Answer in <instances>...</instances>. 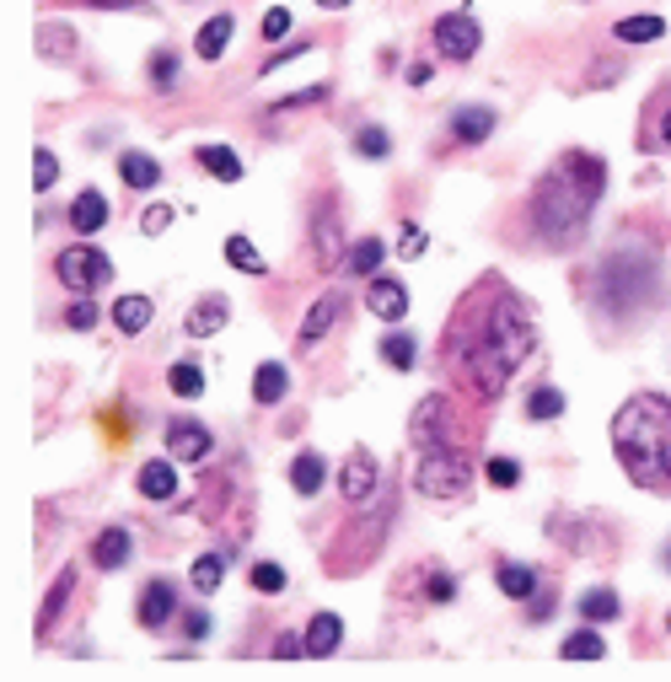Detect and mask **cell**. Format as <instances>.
Wrapping results in <instances>:
<instances>
[{"instance_id": "obj_9", "label": "cell", "mask_w": 671, "mask_h": 682, "mask_svg": "<svg viewBox=\"0 0 671 682\" xmlns=\"http://www.w3.org/2000/svg\"><path fill=\"white\" fill-rule=\"evenodd\" d=\"M339 490L350 505H366L376 495V457H370L366 446H355L350 457H344V468H339Z\"/></svg>"}, {"instance_id": "obj_1", "label": "cell", "mask_w": 671, "mask_h": 682, "mask_svg": "<svg viewBox=\"0 0 671 682\" xmlns=\"http://www.w3.org/2000/svg\"><path fill=\"white\" fill-rule=\"evenodd\" d=\"M532 344H538V333H532L527 302L499 274H484V285H473L462 296V307L451 311L440 361L462 392L494 403L510 387V376L521 372V361L532 355Z\"/></svg>"}, {"instance_id": "obj_34", "label": "cell", "mask_w": 671, "mask_h": 682, "mask_svg": "<svg viewBox=\"0 0 671 682\" xmlns=\"http://www.w3.org/2000/svg\"><path fill=\"white\" fill-rule=\"evenodd\" d=\"M602 650H608V645H602L597 628H575V634L564 639V656H569V661H597Z\"/></svg>"}, {"instance_id": "obj_21", "label": "cell", "mask_w": 671, "mask_h": 682, "mask_svg": "<svg viewBox=\"0 0 671 682\" xmlns=\"http://www.w3.org/2000/svg\"><path fill=\"white\" fill-rule=\"evenodd\" d=\"M494 586H499L510 602H532V597H538V569H532V564H499V569H494Z\"/></svg>"}, {"instance_id": "obj_50", "label": "cell", "mask_w": 671, "mask_h": 682, "mask_svg": "<svg viewBox=\"0 0 671 682\" xmlns=\"http://www.w3.org/2000/svg\"><path fill=\"white\" fill-rule=\"evenodd\" d=\"M553 619V597H532V623Z\"/></svg>"}, {"instance_id": "obj_23", "label": "cell", "mask_w": 671, "mask_h": 682, "mask_svg": "<svg viewBox=\"0 0 671 682\" xmlns=\"http://www.w3.org/2000/svg\"><path fill=\"white\" fill-rule=\"evenodd\" d=\"M328 484V457L322 451H302L296 462H291V490L296 495H317Z\"/></svg>"}, {"instance_id": "obj_55", "label": "cell", "mask_w": 671, "mask_h": 682, "mask_svg": "<svg viewBox=\"0 0 671 682\" xmlns=\"http://www.w3.org/2000/svg\"><path fill=\"white\" fill-rule=\"evenodd\" d=\"M667 628H671V619H667Z\"/></svg>"}, {"instance_id": "obj_11", "label": "cell", "mask_w": 671, "mask_h": 682, "mask_svg": "<svg viewBox=\"0 0 671 682\" xmlns=\"http://www.w3.org/2000/svg\"><path fill=\"white\" fill-rule=\"evenodd\" d=\"M140 628H167V619L178 613V586L167 580V575H156L145 591H140Z\"/></svg>"}, {"instance_id": "obj_10", "label": "cell", "mask_w": 671, "mask_h": 682, "mask_svg": "<svg viewBox=\"0 0 671 682\" xmlns=\"http://www.w3.org/2000/svg\"><path fill=\"white\" fill-rule=\"evenodd\" d=\"M210 446H215V435L199 420H173L167 425V457H178V462H204Z\"/></svg>"}, {"instance_id": "obj_53", "label": "cell", "mask_w": 671, "mask_h": 682, "mask_svg": "<svg viewBox=\"0 0 671 682\" xmlns=\"http://www.w3.org/2000/svg\"><path fill=\"white\" fill-rule=\"evenodd\" d=\"M317 5H322V11H339V5H350V0H317Z\"/></svg>"}, {"instance_id": "obj_13", "label": "cell", "mask_w": 671, "mask_h": 682, "mask_svg": "<svg viewBox=\"0 0 671 682\" xmlns=\"http://www.w3.org/2000/svg\"><path fill=\"white\" fill-rule=\"evenodd\" d=\"M366 307L381 317V322H398L403 311H409V291H403V280H392V274H376L366 291Z\"/></svg>"}, {"instance_id": "obj_6", "label": "cell", "mask_w": 671, "mask_h": 682, "mask_svg": "<svg viewBox=\"0 0 671 682\" xmlns=\"http://www.w3.org/2000/svg\"><path fill=\"white\" fill-rule=\"evenodd\" d=\"M55 274H60V285L70 296H97V291L114 280V263H108V252L103 248L75 243V248L55 252Z\"/></svg>"}, {"instance_id": "obj_15", "label": "cell", "mask_w": 671, "mask_h": 682, "mask_svg": "<svg viewBox=\"0 0 671 682\" xmlns=\"http://www.w3.org/2000/svg\"><path fill=\"white\" fill-rule=\"evenodd\" d=\"M173 462H178V457H156V462H145V468L134 473L140 495H145V499H173V495H178V484H184V479H178V468H173Z\"/></svg>"}, {"instance_id": "obj_20", "label": "cell", "mask_w": 671, "mask_h": 682, "mask_svg": "<svg viewBox=\"0 0 671 682\" xmlns=\"http://www.w3.org/2000/svg\"><path fill=\"white\" fill-rule=\"evenodd\" d=\"M193 162H199L210 178H221V184H243V156H237L232 145H199Z\"/></svg>"}, {"instance_id": "obj_44", "label": "cell", "mask_w": 671, "mask_h": 682, "mask_svg": "<svg viewBox=\"0 0 671 682\" xmlns=\"http://www.w3.org/2000/svg\"><path fill=\"white\" fill-rule=\"evenodd\" d=\"M451 597H457V580L440 575V569H429L425 575V602H451Z\"/></svg>"}, {"instance_id": "obj_4", "label": "cell", "mask_w": 671, "mask_h": 682, "mask_svg": "<svg viewBox=\"0 0 671 682\" xmlns=\"http://www.w3.org/2000/svg\"><path fill=\"white\" fill-rule=\"evenodd\" d=\"M597 302L612 307L617 322H628L634 311L656 307L661 302V263L650 248H612L602 263H597V280H591Z\"/></svg>"}, {"instance_id": "obj_45", "label": "cell", "mask_w": 671, "mask_h": 682, "mask_svg": "<svg viewBox=\"0 0 671 682\" xmlns=\"http://www.w3.org/2000/svg\"><path fill=\"white\" fill-rule=\"evenodd\" d=\"M173 215H178L173 204H151V210H145V221H140V226H145V237H162V232L173 226Z\"/></svg>"}, {"instance_id": "obj_19", "label": "cell", "mask_w": 671, "mask_h": 682, "mask_svg": "<svg viewBox=\"0 0 671 682\" xmlns=\"http://www.w3.org/2000/svg\"><path fill=\"white\" fill-rule=\"evenodd\" d=\"M232 33H237L232 11L210 16V22H204V27L193 33V49H199V60H221V55H226V44H232Z\"/></svg>"}, {"instance_id": "obj_39", "label": "cell", "mask_w": 671, "mask_h": 682, "mask_svg": "<svg viewBox=\"0 0 671 682\" xmlns=\"http://www.w3.org/2000/svg\"><path fill=\"white\" fill-rule=\"evenodd\" d=\"M55 178H60V162H55L49 145H38L33 151V188H55Z\"/></svg>"}, {"instance_id": "obj_33", "label": "cell", "mask_w": 671, "mask_h": 682, "mask_svg": "<svg viewBox=\"0 0 671 682\" xmlns=\"http://www.w3.org/2000/svg\"><path fill=\"white\" fill-rule=\"evenodd\" d=\"M226 263L243 269V274H269V263L258 258V248H252L247 237H226Z\"/></svg>"}, {"instance_id": "obj_52", "label": "cell", "mask_w": 671, "mask_h": 682, "mask_svg": "<svg viewBox=\"0 0 671 682\" xmlns=\"http://www.w3.org/2000/svg\"><path fill=\"white\" fill-rule=\"evenodd\" d=\"M661 145H667V151H671V108H667V114H661Z\"/></svg>"}, {"instance_id": "obj_17", "label": "cell", "mask_w": 671, "mask_h": 682, "mask_svg": "<svg viewBox=\"0 0 671 682\" xmlns=\"http://www.w3.org/2000/svg\"><path fill=\"white\" fill-rule=\"evenodd\" d=\"M226 317H232V302H226V296H204L199 307L188 311L184 333H188V339H210V333H221V328H226Z\"/></svg>"}, {"instance_id": "obj_41", "label": "cell", "mask_w": 671, "mask_h": 682, "mask_svg": "<svg viewBox=\"0 0 671 682\" xmlns=\"http://www.w3.org/2000/svg\"><path fill=\"white\" fill-rule=\"evenodd\" d=\"M258 33H263V44H274V38H285V33H291V11H285V5H274V11H263V22H258Z\"/></svg>"}, {"instance_id": "obj_32", "label": "cell", "mask_w": 671, "mask_h": 682, "mask_svg": "<svg viewBox=\"0 0 671 682\" xmlns=\"http://www.w3.org/2000/svg\"><path fill=\"white\" fill-rule=\"evenodd\" d=\"M70 591H75V575L64 569L60 580L49 586V597H44V613H38V639H44V634H49V623H55V619L64 613V597H70Z\"/></svg>"}, {"instance_id": "obj_46", "label": "cell", "mask_w": 671, "mask_h": 682, "mask_svg": "<svg viewBox=\"0 0 671 682\" xmlns=\"http://www.w3.org/2000/svg\"><path fill=\"white\" fill-rule=\"evenodd\" d=\"M274 656H280V661H296V656H306V639H296V634H280V639H274Z\"/></svg>"}, {"instance_id": "obj_40", "label": "cell", "mask_w": 671, "mask_h": 682, "mask_svg": "<svg viewBox=\"0 0 671 682\" xmlns=\"http://www.w3.org/2000/svg\"><path fill=\"white\" fill-rule=\"evenodd\" d=\"M252 591H285V569L274 564V558H263V564H252Z\"/></svg>"}, {"instance_id": "obj_8", "label": "cell", "mask_w": 671, "mask_h": 682, "mask_svg": "<svg viewBox=\"0 0 671 682\" xmlns=\"http://www.w3.org/2000/svg\"><path fill=\"white\" fill-rule=\"evenodd\" d=\"M479 44H484V27H479L468 11H451V16L435 22V49H440V60H457V64L473 60Z\"/></svg>"}, {"instance_id": "obj_48", "label": "cell", "mask_w": 671, "mask_h": 682, "mask_svg": "<svg viewBox=\"0 0 671 682\" xmlns=\"http://www.w3.org/2000/svg\"><path fill=\"white\" fill-rule=\"evenodd\" d=\"M188 639H204V634H210V619H204V613H199V608H193V613H188Z\"/></svg>"}, {"instance_id": "obj_5", "label": "cell", "mask_w": 671, "mask_h": 682, "mask_svg": "<svg viewBox=\"0 0 671 682\" xmlns=\"http://www.w3.org/2000/svg\"><path fill=\"white\" fill-rule=\"evenodd\" d=\"M473 484V457L462 446H420V468H414V490L425 499H457Z\"/></svg>"}, {"instance_id": "obj_30", "label": "cell", "mask_w": 671, "mask_h": 682, "mask_svg": "<svg viewBox=\"0 0 671 682\" xmlns=\"http://www.w3.org/2000/svg\"><path fill=\"white\" fill-rule=\"evenodd\" d=\"M188 580H193L199 597H210V591L226 580V554H199L193 558V569H188Z\"/></svg>"}, {"instance_id": "obj_28", "label": "cell", "mask_w": 671, "mask_h": 682, "mask_svg": "<svg viewBox=\"0 0 671 682\" xmlns=\"http://www.w3.org/2000/svg\"><path fill=\"white\" fill-rule=\"evenodd\" d=\"M381 258H387L381 237H361L355 248L344 252V274H376V269H381Z\"/></svg>"}, {"instance_id": "obj_14", "label": "cell", "mask_w": 671, "mask_h": 682, "mask_svg": "<svg viewBox=\"0 0 671 682\" xmlns=\"http://www.w3.org/2000/svg\"><path fill=\"white\" fill-rule=\"evenodd\" d=\"M488 134H494V108L468 103V108L451 114V140H457V145H484Z\"/></svg>"}, {"instance_id": "obj_26", "label": "cell", "mask_w": 671, "mask_h": 682, "mask_svg": "<svg viewBox=\"0 0 671 682\" xmlns=\"http://www.w3.org/2000/svg\"><path fill=\"white\" fill-rule=\"evenodd\" d=\"M285 392H291V372H285L280 361H263V366L252 372V398H258V403H280Z\"/></svg>"}, {"instance_id": "obj_42", "label": "cell", "mask_w": 671, "mask_h": 682, "mask_svg": "<svg viewBox=\"0 0 671 682\" xmlns=\"http://www.w3.org/2000/svg\"><path fill=\"white\" fill-rule=\"evenodd\" d=\"M151 81H156L162 92L178 81V55H173V49H156V60H151Z\"/></svg>"}, {"instance_id": "obj_31", "label": "cell", "mask_w": 671, "mask_h": 682, "mask_svg": "<svg viewBox=\"0 0 671 682\" xmlns=\"http://www.w3.org/2000/svg\"><path fill=\"white\" fill-rule=\"evenodd\" d=\"M623 613V602H617V591H608V586H597V591H586L580 597V619L586 623H608Z\"/></svg>"}, {"instance_id": "obj_29", "label": "cell", "mask_w": 671, "mask_h": 682, "mask_svg": "<svg viewBox=\"0 0 671 682\" xmlns=\"http://www.w3.org/2000/svg\"><path fill=\"white\" fill-rule=\"evenodd\" d=\"M381 361L392 366V372H414V361H420V350H414V333H387L381 339Z\"/></svg>"}, {"instance_id": "obj_37", "label": "cell", "mask_w": 671, "mask_h": 682, "mask_svg": "<svg viewBox=\"0 0 671 682\" xmlns=\"http://www.w3.org/2000/svg\"><path fill=\"white\" fill-rule=\"evenodd\" d=\"M484 479L494 490H516V484H521V462H516V457H488Z\"/></svg>"}, {"instance_id": "obj_18", "label": "cell", "mask_w": 671, "mask_h": 682, "mask_svg": "<svg viewBox=\"0 0 671 682\" xmlns=\"http://www.w3.org/2000/svg\"><path fill=\"white\" fill-rule=\"evenodd\" d=\"M129 554H134V538H129L123 527H103V532L92 538V564H97V569H123Z\"/></svg>"}, {"instance_id": "obj_35", "label": "cell", "mask_w": 671, "mask_h": 682, "mask_svg": "<svg viewBox=\"0 0 671 682\" xmlns=\"http://www.w3.org/2000/svg\"><path fill=\"white\" fill-rule=\"evenodd\" d=\"M167 387H173L178 398H199V392H204V372H199L193 361H178V366L167 372Z\"/></svg>"}, {"instance_id": "obj_2", "label": "cell", "mask_w": 671, "mask_h": 682, "mask_svg": "<svg viewBox=\"0 0 671 682\" xmlns=\"http://www.w3.org/2000/svg\"><path fill=\"white\" fill-rule=\"evenodd\" d=\"M608 193V162L597 151H564L549 173L538 178L532 199H527V215H532V232L538 243L553 252L575 248L591 226V210L597 199Z\"/></svg>"}, {"instance_id": "obj_47", "label": "cell", "mask_w": 671, "mask_h": 682, "mask_svg": "<svg viewBox=\"0 0 671 682\" xmlns=\"http://www.w3.org/2000/svg\"><path fill=\"white\" fill-rule=\"evenodd\" d=\"M403 252H409V258L425 252V232H420V226H403Z\"/></svg>"}, {"instance_id": "obj_49", "label": "cell", "mask_w": 671, "mask_h": 682, "mask_svg": "<svg viewBox=\"0 0 671 682\" xmlns=\"http://www.w3.org/2000/svg\"><path fill=\"white\" fill-rule=\"evenodd\" d=\"M81 5H97V11H134L140 0H81Z\"/></svg>"}, {"instance_id": "obj_12", "label": "cell", "mask_w": 671, "mask_h": 682, "mask_svg": "<svg viewBox=\"0 0 671 682\" xmlns=\"http://www.w3.org/2000/svg\"><path fill=\"white\" fill-rule=\"evenodd\" d=\"M339 311H344V296H322L317 307L306 311V317H302V333H296V350H302V355H311V350L328 339V328L339 322Z\"/></svg>"}, {"instance_id": "obj_25", "label": "cell", "mask_w": 671, "mask_h": 682, "mask_svg": "<svg viewBox=\"0 0 671 682\" xmlns=\"http://www.w3.org/2000/svg\"><path fill=\"white\" fill-rule=\"evenodd\" d=\"M151 317H156V307H151V296H119L114 302V322H119V333H145L151 328Z\"/></svg>"}, {"instance_id": "obj_24", "label": "cell", "mask_w": 671, "mask_h": 682, "mask_svg": "<svg viewBox=\"0 0 671 682\" xmlns=\"http://www.w3.org/2000/svg\"><path fill=\"white\" fill-rule=\"evenodd\" d=\"M119 178L129 188H156V184H162V162H156V156H145V151H123V156H119Z\"/></svg>"}, {"instance_id": "obj_54", "label": "cell", "mask_w": 671, "mask_h": 682, "mask_svg": "<svg viewBox=\"0 0 671 682\" xmlns=\"http://www.w3.org/2000/svg\"><path fill=\"white\" fill-rule=\"evenodd\" d=\"M667 569H671V549H667Z\"/></svg>"}, {"instance_id": "obj_3", "label": "cell", "mask_w": 671, "mask_h": 682, "mask_svg": "<svg viewBox=\"0 0 671 682\" xmlns=\"http://www.w3.org/2000/svg\"><path fill=\"white\" fill-rule=\"evenodd\" d=\"M612 451L639 490L671 495V398L634 392L612 414Z\"/></svg>"}, {"instance_id": "obj_38", "label": "cell", "mask_w": 671, "mask_h": 682, "mask_svg": "<svg viewBox=\"0 0 671 682\" xmlns=\"http://www.w3.org/2000/svg\"><path fill=\"white\" fill-rule=\"evenodd\" d=\"M355 151H361V156H370V162H381V156L392 151V140H387V129L366 125V129H355Z\"/></svg>"}, {"instance_id": "obj_16", "label": "cell", "mask_w": 671, "mask_h": 682, "mask_svg": "<svg viewBox=\"0 0 671 682\" xmlns=\"http://www.w3.org/2000/svg\"><path fill=\"white\" fill-rule=\"evenodd\" d=\"M70 226H75L81 237L103 232V226H108V199H103L97 188H81V193L70 199Z\"/></svg>"}, {"instance_id": "obj_51", "label": "cell", "mask_w": 671, "mask_h": 682, "mask_svg": "<svg viewBox=\"0 0 671 682\" xmlns=\"http://www.w3.org/2000/svg\"><path fill=\"white\" fill-rule=\"evenodd\" d=\"M306 49H311V44H291V49H280V55L269 60V70H274V64H285V60H296V55H306Z\"/></svg>"}, {"instance_id": "obj_7", "label": "cell", "mask_w": 671, "mask_h": 682, "mask_svg": "<svg viewBox=\"0 0 671 682\" xmlns=\"http://www.w3.org/2000/svg\"><path fill=\"white\" fill-rule=\"evenodd\" d=\"M409 431H414V446H457V403L446 398V392H429L425 403L414 409V420H409Z\"/></svg>"}, {"instance_id": "obj_43", "label": "cell", "mask_w": 671, "mask_h": 682, "mask_svg": "<svg viewBox=\"0 0 671 682\" xmlns=\"http://www.w3.org/2000/svg\"><path fill=\"white\" fill-rule=\"evenodd\" d=\"M64 328H75V333H86V328H97V302H75V307L64 311Z\"/></svg>"}, {"instance_id": "obj_36", "label": "cell", "mask_w": 671, "mask_h": 682, "mask_svg": "<svg viewBox=\"0 0 671 682\" xmlns=\"http://www.w3.org/2000/svg\"><path fill=\"white\" fill-rule=\"evenodd\" d=\"M558 414H564V392L558 387H538L527 398V420H558Z\"/></svg>"}, {"instance_id": "obj_22", "label": "cell", "mask_w": 671, "mask_h": 682, "mask_svg": "<svg viewBox=\"0 0 671 682\" xmlns=\"http://www.w3.org/2000/svg\"><path fill=\"white\" fill-rule=\"evenodd\" d=\"M306 656H333L339 645H344V623L333 619V613H317V619L306 623Z\"/></svg>"}, {"instance_id": "obj_27", "label": "cell", "mask_w": 671, "mask_h": 682, "mask_svg": "<svg viewBox=\"0 0 671 682\" xmlns=\"http://www.w3.org/2000/svg\"><path fill=\"white\" fill-rule=\"evenodd\" d=\"M661 33H667V22H661V16H623V22L612 27V38H617V44H656Z\"/></svg>"}]
</instances>
